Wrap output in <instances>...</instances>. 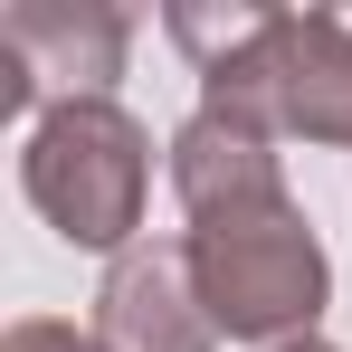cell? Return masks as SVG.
Here are the masks:
<instances>
[{
  "label": "cell",
  "instance_id": "7a4b0ae2",
  "mask_svg": "<svg viewBox=\"0 0 352 352\" xmlns=\"http://www.w3.org/2000/svg\"><path fill=\"white\" fill-rule=\"evenodd\" d=\"M19 190H29V210H38L67 248L124 257L133 229H143V200H153V133L124 115L115 96L48 105V115L29 124Z\"/></svg>",
  "mask_w": 352,
  "mask_h": 352
},
{
  "label": "cell",
  "instance_id": "6da1fadb",
  "mask_svg": "<svg viewBox=\"0 0 352 352\" xmlns=\"http://www.w3.org/2000/svg\"><path fill=\"white\" fill-rule=\"evenodd\" d=\"M190 248V286L210 305V324L229 343H314V314L333 295V267H324V238L295 200H267V210H229V219H200L181 238Z\"/></svg>",
  "mask_w": 352,
  "mask_h": 352
},
{
  "label": "cell",
  "instance_id": "3957f363",
  "mask_svg": "<svg viewBox=\"0 0 352 352\" xmlns=\"http://www.w3.org/2000/svg\"><path fill=\"white\" fill-rule=\"evenodd\" d=\"M200 105L257 133H305L352 153V19L343 10H267V29L200 76Z\"/></svg>",
  "mask_w": 352,
  "mask_h": 352
},
{
  "label": "cell",
  "instance_id": "52a82bcc",
  "mask_svg": "<svg viewBox=\"0 0 352 352\" xmlns=\"http://www.w3.org/2000/svg\"><path fill=\"white\" fill-rule=\"evenodd\" d=\"M162 29H172L181 58L210 76L219 58H238V48L267 29V10H257V0H172V10H162Z\"/></svg>",
  "mask_w": 352,
  "mask_h": 352
},
{
  "label": "cell",
  "instance_id": "8992f818",
  "mask_svg": "<svg viewBox=\"0 0 352 352\" xmlns=\"http://www.w3.org/2000/svg\"><path fill=\"white\" fill-rule=\"evenodd\" d=\"M172 190H181V210H190V229H200V219H229V210H267V200H286L276 133L229 124V115L200 105V115L172 133Z\"/></svg>",
  "mask_w": 352,
  "mask_h": 352
},
{
  "label": "cell",
  "instance_id": "ba28073f",
  "mask_svg": "<svg viewBox=\"0 0 352 352\" xmlns=\"http://www.w3.org/2000/svg\"><path fill=\"white\" fill-rule=\"evenodd\" d=\"M0 352H96V333H76V324H48V314H19Z\"/></svg>",
  "mask_w": 352,
  "mask_h": 352
},
{
  "label": "cell",
  "instance_id": "277c9868",
  "mask_svg": "<svg viewBox=\"0 0 352 352\" xmlns=\"http://www.w3.org/2000/svg\"><path fill=\"white\" fill-rule=\"evenodd\" d=\"M133 58V19L115 0H19L0 10V115H48L105 96Z\"/></svg>",
  "mask_w": 352,
  "mask_h": 352
},
{
  "label": "cell",
  "instance_id": "9c48e42d",
  "mask_svg": "<svg viewBox=\"0 0 352 352\" xmlns=\"http://www.w3.org/2000/svg\"><path fill=\"white\" fill-rule=\"evenodd\" d=\"M286 352H333V343H286Z\"/></svg>",
  "mask_w": 352,
  "mask_h": 352
},
{
  "label": "cell",
  "instance_id": "5b68a950",
  "mask_svg": "<svg viewBox=\"0 0 352 352\" xmlns=\"http://www.w3.org/2000/svg\"><path fill=\"white\" fill-rule=\"evenodd\" d=\"M219 324L190 286V248H124L96 286V352H210Z\"/></svg>",
  "mask_w": 352,
  "mask_h": 352
}]
</instances>
